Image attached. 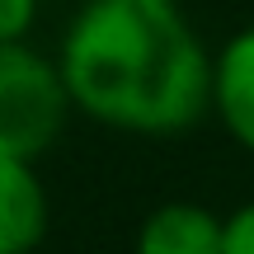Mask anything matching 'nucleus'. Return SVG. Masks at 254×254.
<instances>
[{
  "mask_svg": "<svg viewBox=\"0 0 254 254\" xmlns=\"http://www.w3.org/2000/svg\"><path fill=\"white\" fill-rule=\"evenodd\" d=\"M57 62L75 109L118 132L170 136L212 109V57L165 0H90Z\"/></svg>",
  "mask_w": 254,
  "mask_h": 254,
  "instance_id": "obj_1",
  "label": "nucleus"
},
{
  "mask_svg": "<svg viewBox=\"0 0 254 254\" xmlns=\"http://www.w3.org/2000/svg\"><path fill=\"white\" fill-rule=\"evenodd\" d=\"M62 62H47L28 43H0V160L47 155L71 118Z\"/></svg>",
  "mask_w": 254,
  "mask_h": 254,
  "instance_id": "obj_2",
  "label": "nucleus"
},
{
  "mask_svg": "<svg viewBox=\"0 0 254 254\" xmlns=\"http://www.w3.org/2000/svg\"><path fill=\"white\" fill-rule=\"evenodd\" d=\"M226 217L202 202H160L136 226V254H221Z\"/></svg>",
  "mask_w": 254,
  "mask_h": 254,
  "instance_id": "obj_3",
  "label": "nucleus"
},
{
  "mask_svg": "<svg viewBox=\"0 0 254 254\" xmlns=\"http://www.w3.org/2000/svg\"><path fill=\"white\" fill-rule=\"evenodd\" d=\"M212 113L254 155V24L212 57Z\"/></svg>",
  "mask_w": 254,
  "mask_h": 254,
  "instance_id": "obj_4",
  "label": "nucleus"
},
{
  "mask_svg": "<svg viewBox=\"0 0 254 254\" xmlns=\"http://www.w3.org/2000/svg\"><path fill=\"white\" fill-rule=\"evenodd\" d=\"M47 236V189L33 160H0V254H33Z\"/></svg>",
  "mask_w": 254,
  "mask_h": 254,
  "instance_id": "obj_5",
  "label": "nucleus"
},
{
  "mask_svg": "<svg viewBox=\"0 0 254 254\" xmlns=\"http://www.w3.org/2000/svg\"><path fill=\"white\" fill-rule=\"evenodd\" d=\"M38 24V0H0V43H24Z\"/></svg>",
  "mask_w": 254,
  "mask_h": 254,
  "instance_id": "obj_6",
  "label": "nucleus"
},
{
  "mask_svg": "<svg viewBox=\"0 0 254 254\" xmlns=\"http://www.w3.org/2000/svg\"><path fill=\"white\" fill-rule=\"evenodd\" d=\"M221 254H254V202H240L226 217V250Z\"/></svg>",
  "mask_w": 254,
  "mask_h": 254,
  "instance_id": "obj_7",
  "label": "nucleus"
},
{
  "mask_svg": "<svg viewBox=\"0 0 254 254\" xmlns=\"http://www.w3.org/2000/svg\"><path fill=\"white\" fill-rule=\"evenodd\" d=\"M165 5H179V0H165Z\"/></svg>",
  "mask_w": 254,
  "mask_h": 254,
  "instance_id": "obj_8",
  "label": "nucleus"
}]
</instances>
